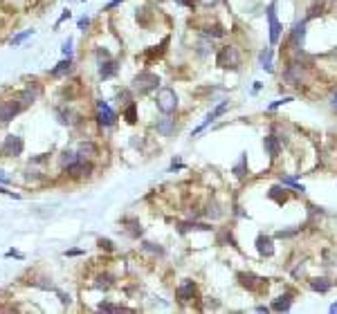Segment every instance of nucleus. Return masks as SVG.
Listing matches in <instances>:
<instances>
[{"label":"nucleus","mask_w":337,"mask_h":314,"mask_svg":"<svg viewBox=\"0 0 337 314\" xmlns=\"http://www.w3.org/2000/svg\"><path fill=\"white\" fill-rule=\"evenodd\" d=\"M70 175H88V173L92 171V164L90 162H86V160H79V162H74V164L70 166V169H65Z\"/></svg>","instance_id":"nucleus-16"},{"label":"nucleus","mask_w":337,"mask_h":314,"mask_svg":"<svg viewBox=\"0 0 337 314\" xmlns=\"http://www.w3.org/2000/svg\"><path fill=\"white\" fill-rule=\"evenodd\" d=\"M36 94H39V92L32 90V88H27V90H23V92H20V103H23V108L36 101Z\"/></svg>","instance_id":"nucleus-23"},{"label":"nucleus","mask_w":337,"mask_h":314,"mask_svg":"<svg viewBox=\"0 0 337 314\" xmlns=\"http://www.w3.org/2000/svg\"><path fill=\"white\" fill-rule=\"evenodd\" d=\"M238 281H241L243 287H247V290H256V287H261L266 279H261V276H254V274H238Z\"/></svg>","instance_id":"nucleus-11"},{"label":"nucleus","mask_w":337,"mask_h":314,"mask_svg":"<svg viewBox=\"0 0 337 314\" xmlns=\"http://www.w3.org/2000/svg\"><path fill=\"white\" fill-rule=\"evenodd\" d=\"M171 130H173V119H162V122L158 124V133L171 135Z\"/></svg>","instance_id":"nucleus-26"},{"label":"nucleus","mask_w":337,"mask_h":314,"mask_svg":"<svg viewBox=\"0 0 337 314\" xmlns=\"http://www.w3.org/2000/svg\"><path fill=\"white\" fill-rule=\"evenodd\" d=\"M56 114H59V122L63 124V126H67V124H72L74 119H70L72 114H70V110H56Z\"/></svg>","instance_id":"nucleus-31"},{"label":"nucleus","mask_w":337,"mask_h":314,"mask_svg":"<svg viewBox=\"0 0 337 314\" xmlns=\"http://www.w3.org/2000/svg\"><path fill=\"white\" fill-rule=\"evenodd\" d=\"M290 307H292V296L286 294V296H279L277 301L272 303V307H270V310H274V312H288Z\"/></svg>","instance_id":"nucleus-18"},{"label":"nucleus","mask_w":337,"mask_h":314,"mask_svg":"<svg viewBox=\"0 0 337 314\" xmlns=\"http://www.w3.org/2000/svg\"><path fill=\"white\" fill-rule=\"evenodd\" d=\"M155 106L162 114H173L178 110V94H175L173 88H160L158 94H155Z\"/></svg>","instance_id":"nucleus-1"},{"label":"nucleus","mask_w":337,"mask_h":314,"mask_svg":"<svg viewBox=\"0 0 337 314\" xmlns=\"http://www.w3.org/2000/svg\"><path fill=\"white\" fill-rule=\"evenodd\" d=\"M263 148H266V153H268L270 160H277L281 146H279V139L274 137V135H266V137H263Z\"/></svg>","instance_id":"nucleus-10"},{"label":"nucleus","mask_w":337,"mask_h":314,"mask_svg":"<svg viewBox=\"0 0 337 314\" xmlns=\"http://www.w3.org/2000/svg\"><path fill=\"white\" fill-rule=\"evenodd\" d=\"M218 0H200V5H205V7H209V5H216Z\"/></svg>","instance_id":"nucleus-43"},{"label":"nucleus","mask_w":337,"mask_h":314,"mask_svg":"<svg viewBox=\"0 0 337 314\" xmlns=\"http://www.w3.org/2000/svg\"><path fill=\"white\" fill-rule=\"evenodd\" d=\"M122 3H124V0H110V3H108L103 9H113V7H117V5H122Z\"/></svg>","instance_id":"nucleus-39"},{"label":"nucleus","mask_w":337,"mask_h":314,"mask_svg":"<svg viewBox=\"0 0 337 314\" xmlns=\"http://www.w3.org/2000/svg\"><path fill=\"white\" fill-rule=\"evenodd\" d=\"M84 3H86V0H84Z\"/></svg>","instance_id":"nucleus-47"},{"label":"nucleus","mask_w":337,"mask_h":314,"mask_svg":"<svg viewBox=\"0 0 337 314\" xmlns=\"http://www.w3.org/2000/svg\"><path fill=\"white\" fill-rule=\"evenodd\" d=\"M79 254H84L81 249H70V251H65V256H79Z\"/></svg>","instance_id":"nucleus-41"},{"label":"nucleus","mask_w":337,"mask_h":314,"mask_svg":"<svg viewBox=\"0 0 337 314\" xmlns=\"http://www.w3.org/2000/svg\"><path fill=\"white\" fill-rule=\"evenodd\" d=\"M330 285H333V283L328 279H313L310 281V287H313L315 292H321V294H326V292L330 290Z\"/></svg>","instance_id":"nucleus-20"},{"label":"nucleus","mask_w":337,"mask_h":314,"mask_svg":"<svg viewBox=\"0 0 337 314\" xmlns=\"http://www.w3.org/2000/svg\"><path fill=\"white\" fill-rule=\"evenodd\" d=\"M110 285H113V276L110 274H99V276H97V283H95L97 290H108Z\"/></svg>","instance_id":"nucleus-24"},{"label":"nucleus","mask_w":337,"mask_h":314,"mask_svg":"<svg viewBox=\"0 0 337 314\" xmlns=\"http://www.w3.org/2000/svg\"><path fill=\"white\" fill-rule=\"evenodd\" d=\"M7 256H16V258H23V254H18V251H14V249H9Z\"/></svg>","instance_id":"nucleus-44"},{"label":"nucleus","mask_w":337,"mask_h":314,"mask_svg":"<svg viewBox=\"0 0 337 314\" xmlns=\"http://www.w3.org/2000/svg\"><path fill=\"white\" fill-rule=\"evenodd\" d=\"M97 245H99L101 249H106V251H113V249H115L113 240H108V238H99V240H97Z\"/></svg>","instance_id":"nucleus-32"},{"label":"nucleus","mask_w":337,"mask_h":314,"mask_svg":"<svg viewBox=\"0 0 337 314\" xmlns=\"http://www.w3.org/2000/svg\"><path fill=\"white\" fill-rule=\"evenodd\" d=\"M124 119H126L128 124H135V122H137V103H135V101H131V103L126 106V110H124Z\"/></svg>","instance_id":"nucleus-22"},{"label":"nucleus","mask_w":337,"mask_h":314,"mask_svg":"<svg viewBox=\"0 0 337 314\" xmlns=\"http://www.w3.org/2000/svg\"><path fill=\"white\" fill-rule=\"evenodd\" d=\"M330 312H337V303H333V305H330Z\"/></svg>","instance_id":"nucleus-46"},{"label":"nucleus","mask_w":337,"mask_h":314,"mask_svg":"<svg viewBox=\"0 0 337 314\" xmlns=\"http://www.w3.org/2000/svg\"><path fill=\"white\" fill-rule=\"evenodd\" d=\"M61 296V303H63V305H70V294H59Z\"/></svg>","instance_id":"nucleus-40"},{"label":"nucleus","mask_w":337,"mask_h":314,"mask_svg":"<svg viewBox=\"0 0 337 314\" xmlns=\"http://www.w3.org/2000/svg\"><path fill=\"white\" fill-rule=\"evenodd\" d=\"M194 292H196V283L189 281V279H184L178 285V290H175V296H178L180 303H186L189 298H194Z\"/></svg>","instance_id":"nucleus-9"},{"label":"nucleus","mask_w":337,"mask_h":314,"mask_svg":"<svg viewBox=\"0 0 337 314\" xmlns=\"http://www.w3.org/2000/svg\"><path fill=\"white\" fill-rule=\"evenodd\" d=\"M70 16H72V14H70V9H65V12H63V16H61L59 20H56V25H61V23H63V20H67V18H70Z\"/></svg>","instance_id":"nucleus-38"},{"label":"nucleus","mask_w":337,"mask_h":314,"mask_svg":"<svg viewBox=\"0 0 337 314\" xmlns=\"http://www.w3.org/2000/svg\"><path fill=\"white\" fill-rule=\"evenodd\" d=\"M333 108L337 110V94H335V97H333Z\"/></svg>","instance_id":"nucleus-45"},{"label":"nucleus","mask_w":337,"mask_h":314,"mask_svg":"<svg viewBox=\"0 0 337 314\" xmlns=\"http://www.w3.org/2000/svg\"><path fill=\"white\" fill-rule=\"evenodd\" d=\"M77 25H79L81 31H86L88 27H90V18H88V16H84V18H79V23H77Z\"/></svg>","instance_id":"nucleus-35"},{"label":"nucleus","mask_w":337,"mask_h":314,"mask_svg":"<svg viewBox=\"0 0 337 314\" xmlns=\"http://www.w3.org/2000/svg\"><path fill=\"white\" fill-rule=\"evenodd\" d=\"M61 50H63V54H65V56H70V59H72V38H67Z\"/></svg>","instance_id":"nucleus-34"},{"label":"nucleus","mask_w":337,"mask_h":314,"mask_svg":"<svg viewBox=\"0 0 337 314\" xmlns=\"http://www.w3.org/2000/svg\"><path fill=\"white\" fill-rule=\"evenodd\" d=\"M97 310L99 312H131V310H126V307H122V305H113V303H108V301H103L97 305Z\"/></svg>","instance_id":"nucleus-25"},{"label":"nucleus","mask_w":337,"mask_h":314,"mask_svg":"<svg viewBox=\"0 0 337 314\" xmlns=\"http://www.w3.org/2000/svg\"><path fill=\"white\" fill-rule=\"evenodd\" d=\"M281 184H288V186H292L294 191H306L304 188V184H297V180H294V177H288V175H281Z\"/></svg>","instance_id":"nucleus-27"},{"label":"nucleus","mask_w":337,"mask_h":314,"mask_svg":"<svg viewBox=\"0 0 337 314\" xmlns=\"http://www.w3.org/2000/svg\"><path fill=\"white\" fill-rule=\"evenodd\" d=\"M0 182H3V184H9V177L5 175V171H0Z\"/></svg>","instance_id":"nucleus-42"},{"label":"nucleus","mask_w":337,"mask_h":314,"mask_svg":"<svg viewBox=\"0 0 337 314\" xmlns=\"http://www.w3.org/2000/svg\"><path fill=\"white\" fill-rule=\"evenodd\" d=\"M117 63L115 61H110V59H106V61H101L99 63V76L101 78H110V76H115L117 74Z\"/></svg>","instance_id":"nucleus-14"},{"label":"nucleus","mask_w":337,"mask_h":314,"mask_svg":"<svg viewBox=\"0 0 337 314\" xmlns=\"http://www.w3.org/2000/svg\"><path fill=\"white\" fill-rule=\"evenodd\" d=\"M20 110H23L20 99H7V101H3L0 103V124H9Z\"/></svg>","instance_id":"nucleus-6"},{"label":"nucleus","mask_w":337,"mask_h":314,"mask_svg":"<svg viewBox=\"0 0 337 314\" xmlns=\"http://www.w3.org/2000/svg\"><path fill=\"white\" fill-rule=\"evenodd\" d=\"M25 148V141L23 137H18V135H7V137L3 139V146H0V153L5 157H18L23 153Z\"/></svg>","instance_id":"nucleus-4"},{"label":"nucleus","mask_w":337,"mask_h":314,"mask_svg":"<svg viewBox=\"0 0 337 314\" xmlns=\"http://www.w3.org/2000/svg\"><path fill=\"white\" fill-rule=\"evenodd\" d=\"M216 65L222 67V70H238V65H241V54H238V50L234 45L222 47L218 52V56H216Z\"/></svg>","instance_id":"nucleus-3"},{"label":"nucleus","mask_w":337,"mask_h":314,"mask_svg":"<svg viewBox=\"0 0 337 314\" xmlns=\"http://www.w3.org/2000/svg\"><path fill=\"white\" fill-rule=\"evenodd\" d=\"M245 162H247V157H245V155H241V160H238V164L234 166V173H236L238 177H241V180H243V177H245V173H243V171H245Z\"/></svg>","instance_id":"nucleus-30"},{"label":"nucleus","mask_w":337,"mask_h":314,"mask_svg":"<svg viewBox=\"0 0 337 314\" xmlns=\"http://www.w3.org/2000/svg\"><path fill=\"white\" fill-rule=\"evenodd\" d=\"M97 56H99V59H110V52L103 50V47H99V50H97Z\"/></svg>","instance_id":"nucleus-36"},{"label":"nucleus","mask_w":337,"mask_h":314,"mask_svg":"<svg viewBox=\"0 0 337 314\" xmlns=\"http://www.w3.org/2000/svg\"><path fill=\"white\" fill-rule=\"evenodd\" d=\"M227 106H230V101H222V103H220V106L216 108V110H211V112H209V114H207V117H205V122H202V124L198 126V128H194V130H191V137H196V135H198L200 130H205V128H207V126H209V124H214V122H216V117H220V114H222V112H225V110H227Z\"/></svg>","instance_id":"nucleus-8"},{"label":"nucleus","mask_w":337,"mask_h":314,"mask_svg":"<svg viewBox=\"0 0 337 314\" xmlns=\"http://www.w3.org/2000/svg\"><path fill=\"white\" fill-rule=\"evenodd\" d=\"M70 70H72V59L67 56V59L56 63V67H52V70H50V76H54V78L65 76V74H70Z\"/></svg>","instance_id":"nucleus-12"},{"label":"nucleus","mask_w":337,"mask_h":314,"mask_svg":"<svg viewBox=\"0 0 337 314\" xmlns=\"http://www.w3.org/2000/svg\"><path fill=\"white\" fill-rule=\"evenodd\" d=\"M115 119H117L115 110L108 106L106 101H97V122H99L101 126H113Z\"/></svg>","instance_id":"nucleus-7"},{"label":"nucleus","mask_w":337,"mask_h":314,"mask_svg":"<svg viewBox=\"0 0 337 314\" xmlns=\"http://www.w3.org/2000/svg\"><path fill=\"white\" fill-rule=\"evenodd\" d=\"M256 247H258V254L261 256H272L274 254V245H272V238L270 236H258L256 238Z\"/></svg>","instance_id":"nucleus-13"},{"label":"nucleus","mask_w":337,"mask_h":314,"mask_svg":"<svg viewBox=\"0 0 337 314\" xmlns=\"http://www.w3.org/2000/svg\"><path fill=\"white\" fill-rule=\"evenodd\" d=\"M304 38H306V23H297L292 29V36H290V43H292V47H302Z\"/></svg>","instance_id":"nucleus-15"},{"label":"nucleus","mask_w":337,"mask_h":314,"mask_svg":"<svg viewBox=\"0 0 337 314\" xmlns=\"http://www.w3.org/2000/svg\"><path fill=\"white\" fill-rule=\"evenodd\" d=\"M292 101V97H286V99H279V101H274V103H270L268 110H277L279 106H286V103Z\"/></svg>","instance_id":"nucleus-33"},{"label":"nucleus","mask_w":337,"mask_h":314,"mask_svg":"<svg viewBox=\"0 0 337 314\" xmlns=\"http://www.w3.org/2000/svg\"><path fill=\"white\" fill-rule=\"evenodd\" d=\"M79 160H86V157H92V155H97V146L92 144V141H84V144L79 146Z\"/></svg>","instance_id":"nucleus-19"},{"label":"nucleus","mask_w":337,"mask_h":314,"mask_svg":"<svg viewBox=\"0 0 337 314\" xmlns=\"http://www.w3.org/2000/svg\"><path fill=\"white\" fill-rule=\"evenodd\" d=\"M144 249H151V251H155V254H164L160 247H153V243H144Z\"/></svg>","instance_id":"nucleus-37"},{"label":"nucleus","mask_w":337,"mask_h":314,"mask_svg":"<svg viewBox=\"0 0 337 314\" xmlns=\"http://www.w3.org/2000/svg\"><path fill=\"white\" fill-rule=\"evenodd\" d=\"M272 47H266V50L261 52V67L263 70H268V72H272Z\"/></svg>","instance_id":"nucleus-21"},{"label":"nucleus","mask_w":337,"mask_h":314,"mask_svg":"<svg viewBox=\"0 0 337 314\" xmlns=\"http://www.w3.org/2000/svg\"><path fill=\"white\" fill-rule=\"evenodd\" d=\"M205 34H207V36H209V38H222V36H225V29H222V27H220V25H216V27H214V29H211V27H209V29H207V31H205Z\"/></svg>","instance_id":"nucleus-29"},{"label":"nucleus","mask_w":337,"mask_h":314,"mask_svg":"<svg viewBox=\"0 0 337 314\" xmlns=\"http://www.w3.org/2000/svg\"><path fill=\"white\" fill-rule=\"evenodd\" d=\"M268 23H270V43H277L279 41V36H281V23H279V18H277V0H272V3L268 5Z\"/></svg>","instance_id":"nucleus-5"},{"label":"nucleus","mask_w":337,"mask_h":314,"mask_svg":"<svg viewBox=\"0 0 337 314\" xmlns=\"http://www.w3.org/2000/svg\"><path fill=\"white\" fill-rule=\"evenodd\" d=\"M74 162H79V153H74V150H63L59 157V164H61V169H70Z\"/></svg>","instance_id":"nucleus-17"},{"label":"nucleus","mask_w":337,"mask_h":314,"mask_svg":"<svg viewBox=\"0 0 337 314\" xmlns=\"http://www.w3.org/2000/svg\"><path fill=\"white\" fill-rule=\"evenodd\" d=\"M158 86H160V76L153 74V72H139L133 78V90L137 94H148V92L158 90Z\"/></svg>","instance_id":"nucleus-2"},{"label":"nucleus","mask_w":337,"mask_h":314,"mask_svg":"<svg viewBox=\"0 0 337 314\" xmlns=\"http://www.w3.org/2000/svg\"><path fill=\"white\" fill-rule=\"evenodd\" d=\"M32 34H34V29H27V31H23V34H16V36H14L12 41H9V43H12V45H20V43H23L25 38H29V36H32Z\"/></svg>","instance_id":"nucleus-28"}]
</instances>
